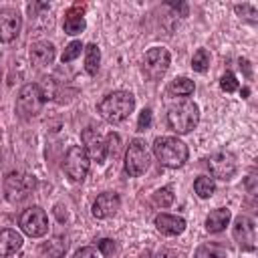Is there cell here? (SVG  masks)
Instances as JSON below:
<instances>
[{"label": "cell", "mask_w": 258, "mask_h": 258, "mask_svg": "<svg viewBox=\"0 0 258 258\" xmlns=\"http://www.w3.org/2000/svg\"><path fill=\"white\" fill-rule=\"evenodd\" d=\"M133 109H135V97L129 91H113L105 95L97 105V111L109 123L125 121L133 113Z\"/></svg>", "instance_id": "6da1fadb"}, {"label": "cell", "mask_w": 258, "mask_h": 258, "mask_svg": "<svg viewBox=\"0 0 258 258\" xmlns=\"http://www.w3.org/2000/svg\"><path fill=\"white\" fill-rule=\"evenodd\" d=\"M200 123V109L194 101L181 99L177 103H171L167 107V125L177 135L189 133Z\"/></svg>", "instance_id": "7a4b0ae2"}, {"label": "cell", "mask_w": 258, "mask_h": 258, "mask_svg": "<svg viewBox=\"0 0 258 258\" xmlns=\"http://www.w3.org/2000/svg\"><path fill=\"white\" fill-rule=\"evenodd\" d=\"M153 155L157 157V161L165 167H181L185 161H187V145L183 141H179L177 137H169V135H163V137H157L153 141Z\"/></svg>", "instance_id": "3957f363"}, {"label": "cell", "mask_w": 258, "mask_h": 258, "mask_svg": "<svg viewBox=\"0 0 258 258\" xmlns=\"http://www.w3.org/2000/svg\"><path fill=\"white\" fill-rule=\"evenodd\" d=\"M46 101L44 91L36 83H28L18 91L16 97V113L22 119H32L42 111V105Z\"/></svg>", "instance_id": "277c9868"}, {"label": "cell", "mask_w": 258, "mask_h": 258, "mask_svg": "<svg viewBox=\"0 0 258 258\" xmlns=\"http://www.w3.org/2000/svg\"><path fill=\"white\" fill-rule=\"evenodd\" d=\"M36 189V179L34 175L12 171L4 177V198L10 204H20L30 198V194Z\"/></svg>", "instance_id": "5b68a950"}, {"label": "cell", "mask_w": 258, "mask_h": 258, "mask_svg": "<svg viewBox=\"0 0 258 258\" xmlns=\"http://www.w3.org/2000/svg\"><path fill=\"white\" fill-rule=\"evenodd\" d=\"M149 167V151H147V143L139 137L131 139L127 151H125V173L129 177H137L141 173H145Z\"/></svg>", "instance_id": "8992f818"}, {"label": "cell", "mask_w": 258, "mask_h": 258, "mask_svg": "<svg viewBox=\"0 0 258 258\" xmlns=\"http://www.w3.org/2000/svg\"><path fill=\"white\" fill-rule=\"evenodd\" d=\"M18 226L26 236L40 238L48 232V216L40 206H30L20 214Z\"/></svg>", "instance_id": "52a82bcc"}, {"label": "cell", "mask_w": 258, "mask_h": 258, "mask_svg": "<svg viewBox=\"0 0 258 258\" xmlns=\"http://www.w3.org/2000/svg\"><path fill=\"white\" fill-rule=\"evenodd\" d=\"M89 165H91V159L87 155V151L81 147V145H73L69 147L67 155H64V173L73 179V181H83L89 173Z\"/></svg>", "instance_id": "ba28073f"}, {"label": "cell", "mask_w": 258, "mask_h": 258, "mask_svg": "<svg viewBox=\"0 0 258 258\" xmlns=\"http://www.w3.org/2000/svg\"><path fill=\"white\" fill-rule=\"evenodd\" d=\"M169 62H171V56H169V50L163 48V46H153L145 52V58H143V71L145 75L151 79V81H159L167 69H169Z\"/></svg>", "instance_id": "9c48e42d"}, {"label": "cell", "mask_w": 258, "mask_h": 258, "mask_svg": "<svg viewBox=\"0 0 258 258\" xmlns=\"http://www.w3.org/2000/svg\"><path fill=\"white\" fill-rule=\"evenodd\" d=\"M208 167H210L212 177L222 179V181H228V179H232L236 175L238 161H236V155L234 153H230V151H218V153L210 155Z\"/></svg>", "instance_id": "30bf717a"}, {"label": "cell", "mask_w": 258, "mask_h": 258, "mask_svg": "<svg viewBox=\"0 0 258 258\" xmlns=\"http://www.w3.org/2000/svg\"><path fill=\"white\" fill-rule=\"evenodd\" d=\"M232 236L244 252H252L256 248V224H254V220L248 216H238L234 220Z\"/></svg>", "instance_id": "8fae6325"}, {"label": "cell", "mask_w": 258, "mask_h": 258, "mask_svg": "<svg viewBox=\"0 0 258 258\" xmlns=\"http://www.w3.org/2000/svg\"><path fill=\"white\" fill-rule=\"evenodd\" d=\"M81 141H83V149L87 151L89 159H95L97 163H103L105 157H107V145H105V139L103 135L93 129V127H87L81 131Z\"/></svg>", "instance_id": "7c38bea8"}, {"label": "cell", "mask_w": 258, "mask_h": 258, "mask_svg": "<svg viewBox=\"0 0 258 258\" xmlns=\"http://www.w3.org/2000/svg\"><path fill=\"white\" fill-rule=\"evenodd\" d=\"M22 28V16L16 8L0 10V42H12Z\"/></svg>", "instance_id": "4fadbf2b"}, {"label": "cell", "mask_w": 258, "mask_h": 258, "mask_svg": "<svg viewBox=\"0 0 258 258\" xmlns=\"http://www.w3.org/2000/svg\"><path fill=\"white\" fill-rule=\"evenodd\" d=\"M121 208V198L119 194L115 191H105L101 196H97V200L93 202V208H91V214L99 220H105V218H111L117 214V210Z\"/></svg>", "instance_id": "5bb4252c"}, {"label": "cell", "mask_w": 258, "mask_h": 258, "mask_svg": "<svg viewBox=\"0 0 258 258\" xmlns=\"http://www.w3.org/2000/svg\"><path fill=\"white\" fill-rule=\"evenodd\" d=\"M85 10H87V6L77 2V4H73L64 12V22H62L64 34L75 36V34H81L85 30V26H87V22H85Z\"/></svg>", "instance_id": "9a60e30c"}, {"label": "cell", "mask_w": 258, "mask_h": 258, "mask_svg": "<svg viewBox=\"0 0 258 258\" xmlns=\"http://www.w3.org/2000/svg\"><path fill=\"white\" fill-rule=\"evenodd\" d=\"M28 56H30V62L32 64H36V67H48L54 60V46H52V42H46V40L32 42L30 44V50H28Z\"/></svg>", "instance_id": "2e32d148"}, {"label": "cell", "mask_w": 258, "mask_h": 258, "mask_svg": "<svg viewBox=\"0 0 258 258\" xmlns=\"http://www.w3.org/2000/svg\"><path fill=\"white\" fill-rule=\"evenodd\" d=\"M155 228L163 236H179L185 230V220L171 214H157L155 216Z\"/></svg>", "instance_id": "e0dca14e"}, {"label": "cell", "mask_w": 258, "mask_h": 258, "mask_svg": "<svg viewBox=\"0 0 258 258\" xmlns=\"http://www.w3.org/2000/svg\"><path fill=\"white\" fill-rule=\"evenodd\" d=\"M230 220H232V212L228 208H216L206 218V230L210 234H218V232L226 230V226L230 224Z\"/></svg>", "instance_id": "ac0fdd59"}, {"label": "cell", "mask_w": 258, "mask_h": 258, "mask_svg": "<svg viewBox=\"0 0 258 258\" xmlns=\"http://www.w3.org/2000/svg\"><path fill=\"white\" fill-rule=\"evenodd\" d=\"M22 248V236L16 230H2L0 232V256H12Z\"/></svg>", "instance_id": "d6986e66"}, {"label": "cell", "mask_w": 258, "mask_h": 258, "mask_svg": "<svg viewBox=\"0 0 258 258\" xmlns=\"http://www.w3.org/2000/svg\"><path fill=\"white\" fill-rule=\"evenodd\" d=\"M99 62H101V50H99V46H97L95 42L87 44V46H85V71H87L91 77L97 75Z\"/></svg>", "instance_id": "ffe728a7"}, {"label": "cell", "mask_w": 258, "mask_h": 258, "mask_svg": "<svg viewBox=\"0 0 258 258\" xmlns=\"http://www.w3.org/2000/svg\"><path fill=\"white\" fill-rule=\"evenodd\" d=\"M194 89H196V85H194V81L187 79V77H177V79H173V81L169 83V87H167V91H169L171 95H177V97H189V95L194 93Z\"/></svg>", "instance_id": "44dd1931"}, {"label": "cell", "mask_w": 258, "mask_h": 258, "mask_svg": "<svg viewBox=\"0 0 258 258\" xmlns=\"http://www.w3.org/2000/svg\"><path fill=\"white\" fill-rule=\"evenodd\" d=\"M194 189H196V194H198L202 200L212 198V196H214V191H216L214 177H210V175H200V177L194 181Z\"/></svg>", "instance_id": "7402d4cb"}, {"label": "cell", "mask_w": 258, "mask_h": 258, "mask_svg": "<svg viewBox=\"0 0 258 258\" xmlns=\"http://www.w3.org/2000/svg\"><path fill=\"white\" fill-rule=\"evenodd\" d=\"M194 258H226V248L220 244H204L196 250Z\"/></svg>", "instance_id": "603a6c76"}, {"label": "cell", "mask_w": 258, "mask_h": 258, "mask_svg": "<svg viewBox=\"0 0 258 258\" xmlns=\"http://www.w3.org/2000/svg\"><path fill=\"white\" fill-rule=\"evenodd\" d=\"M191 69L196 73H206L210 69V52L206 48H198L191 56Z\"/></svg>", "instance_id": "cb8c5ba5"}, {"label": "cell", "mask_w": 258, "mask_h": 258, "mask_svg": "<svg viewBox=\"0 0 258 258\" xmlns=\"http://www.w3.org/2000/svg\"><path fill=\"white\" fill-rule=\"evenodd\" d=\"M153 204L157 208H169L173 204V187L171 185H165V187L157 189L153 194Z\"/></svg>", "instance_id": "d4e9b609"}, {"label": "cell", "mask_w": 258, "mask_h": 258, "mask_svg": "<svg viewBox=\"0 0 258 258\" xmlns=\"http://www.w3.org/2000/svg\"><path fill=\"white\" fill-rule=\"evenodd\" d=\"M83 48H85V46H83V42H81V40H73V42H69V44H67V48H64V52H62V56H60L62 64H64V62L75 60V58L81 54V50H83Z\"/></svg>", "instance_id": "484cf974"}, {"label": "cell", "mask_w": 258, "mask_h": 258, "mask_svg": "<svg viewBox=\"0 0 258 258\" xmlns=\"http://www.w3.org/2000/svg\"><path fill=\"white\" fill-rule=\"evenodd\" d=\"M220 89L226 91V93H234V91H238V81H236V77H234L232 73L222 75V79H220Z\"/></svg>", "instance_id": "4316f807"}, {"label": "cell", "mask_w": 258, "mask_h": 258, "mask_svg": "<svg viewBox=\"0 0 258 258\" xmlns=\"http://www.w3.org/2000/svg\"><path fill=\"white\" fill-rule=\"evenodd\" d=\"M105 145H107V153L115 157V155L119 153V145H121V137H119L117 133H113V131H111V133L107 135V139H105Z\"/></svg>", "instance_id": "83f0119b"}, {"label": "cell", "mask_w": 258, "mask_h": 258, "mask_svg": "<svg viewBox=\"0 0 258 258\" xmlns=\"http://www.w3.org/2000/svg\"><path fill=\"white\" fill-rule=\"evenodd\" d=\"M151 121H153V113L151 109H143L139 113V119H137V131H147L151 127Z\"/></svg>", "instance_id": "f1b7e54d"}, {"label": "cell", "mask_w": 258, "mask_h": 258, "mask_svg": "<svg viewBox=\"0 0 258 258\" xmlns=\"http://www.w3.org/2000/svg\"><path fill=\"white\" fill-rule=\"evenodd\" d=\"M97 248H99V252H101L103 256H113V254L117 252V244H115L111 238L99 240V242H97Z\"/></svg>", "instance_id": "f546056e"}, {"label": "cell", "mask_w": 258, "mask_h": 258, "mask_svg": "<svg viewBox=\"0 0 258 258\" xmlns=\"http://www.w3.org/2000/svg\"><path fill=\"white\" fill-rule=\"evenodd\" d=\"M234 10H236V14L246 16V18H250L252 22H256V6H252V4H236Z\"/></svg>", "instance_id": "4dcf8cb0"}, {"label": "cell", "mask_w": 258, "mask_h": 258, "mask_svg": "<svg viewBox=\"0 0 258 258\" xmlns=\"http://www.w3.org/2000/svg\"><path fill=\"white\" fill-rule=\"evenodd\" d=\"M73 258H97V250L93 246H83L81 250H77Z\"/></svg>", "instance_id": "1f68e13d"}, {"label": "cell", "mask_w": 258, "mask_h": 258, "mask_svg": "<svg viewBox=\"0 0 258 258\" xmlns=\"http://www.w3.org/2000/svg\"><path fill=\"white\" fill-rule=\"evenodd\" d=\"M254 181H256V171L252 169V171H250V175L246 177V187H248V191H250V194H254V191H256V185H254Z\"/></svg>", "instance_id": "d6a6232c"}, {"label": "cell", "mask_w": 258, "mask_h": 258, "mask_svg": "<svg viewBox=\"0 0 258 258\" xmlns=\"http://www.w3.org/2000/svg\"><path fill=\"white\" fill-rule=\"evenodd\" d=\"M155 258H177V254H175L173 250L163 248V250H159V252H157V256H155Z\"/></svg>", "instance_id": "836d02e7"}, {"label": "cell", "mask_w": 258, "mask_h": 258, "mask_svg": "<svg viewBox=\"0 0 258 258\" xmlns=\"http://www.w3.org/2000/svg\"><path fill=\"white\" fill-rule=\"evenodd\" d=\"M240 69L246 71V77H250V62L248 60H240Z\"/></svg>", "instance_id": "e575fe53"}, {"label": "cell", "mask_w": 258, "mask_h": 258, "mask_svg": "<svg viewBox=\"0 0 258 258\" xmlns=\"http://www.w3.org/2000/svg\"><path fill=\"white\" fill-rule=\"evenodd\" d=\"M240 95H242V97H244V99H246V97H248V95H250V89H248V87H244V89H242V91H240Z\"/></svg>", "instance_id": "d590c367"}]
</instances>
